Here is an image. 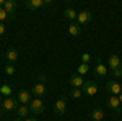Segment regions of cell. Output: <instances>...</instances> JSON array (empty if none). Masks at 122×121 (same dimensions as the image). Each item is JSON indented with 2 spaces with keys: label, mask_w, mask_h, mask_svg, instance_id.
<instances>
[{
  "label": "cell",
  "mask_w": 122,
  "mask_h": 121,
  "mask_svg": "<svg viewBox=\"0 0 122 121\" xmlns=\"http://www.w3.org/2000/svg\"><path fill=\"white\" fill-rule=\"evenodd\" d=\"M2 102H3V98H2V97H0V105H2Z\"/></svg>",
  "instance_id": "obj_33"
},
{
  "label": "cell",
  "mask_w": 122,
  "mask_h": 121,
  "mask_svg": "<svg viewBox=\"0 0 122 121\" xmlns=\"http://www.w3.org/2000/svg\"><path fill=\"white\" fill-rule=\"evenodd\" d=\"M16 108H18V100L13 98V97H8V98H5L2 102V105H0V116L7 115L8 111H13Z\"/></svg>",
  "instance_id": "obj_1"
},
{
  "label": "cell",
  "mask_w": 122,
  "mask_h": 121,
  "mask_svg": "<svg viewBox=\"0 0 122 121\" xmlns=\"http://www.w3.org/2000/svg\"><path fill=\"white\" fill-rule=\"evenodd\" d=\"M122 67V59L117 54H111L109 56V69L116 70V69H121Z\"/></svg>",
  "instance_id": "obj_11"
},
{
  "label": "cell",
  "mask_w": 122,
  "mask_h": 121,
  "mask_svg": "<svg viewBox=\"0 0 122 121\" xmlns=\"http://www.w3.org/2000/svg\"><path fill=\"white\" fill-rule=\"evenodd\" d=\"M68 82H70V85H72L73 88H80V87H83V84H85L83 77L78 75V74H72L70 79H68Z\"/></svg>",
  "instance_id": "obj_12"
},
{
  "label": "cell",
  "mask_w": 122,
  "mask_h": 121,
  "mask_svg": "<svg viewBox=\"0 0 122 121\" xmlns=\"http://www.w3.org/2000/svg\"><path fill=\"white\" fill-rule=\"evenodd\" d=\"M121 70H122V67H121Z\"/></svg>",
  "instance_id": "obj_34"
},
{
  "label": "cell",
  "mask_w": 122,
  "mask_h": 121,
  "mask_svg": "<svg viewBox=\"0 0 122 121\" xmlns=\"http://www.w3.org/2000/svg\"><path fill=\"white\" fill-rule=\"evenodd\" d=\"M5 74H7V75H13V74H15V67H13L11 64L5 65Z\"/></svg>",
  "instance_id": "obj_24"
},
{
  "label": "cell",
  "mask_w": 122,
  "mask_h": 121,
  "mask_svg": "<svg viewBox=\"0 0 122 121\" xmlns=\"http://www.w3.org/2000/svg\"><path fill=\"white\" fill-rule=\"evenodd\" d=\"M106 90L111 93V95H116V97H119V95L122 93V84L116 82V80H109V82L106 84Z\"/></svg>",
  "instance_id": "obj_5"
},
{
  "label": "cell",
  "mask_w": 122,
  "mask_h": 121,
  "mask_svg": "<svg viewBox=\"0 0 122 121\" xmlns=\"http://www.w3.org/2000/svg\"><path fill=\"white\" fill-rule=\"evenodd\" d=\"M76 15H78V13H76L73 8H65V10H64V17H65L67 20H70V21L76 20Z\"/></svg>",
  "instance_id": "obj_20"
},
{
  "label": "cell",
  "mask_w": 122,
  "mask_h": 121,
  "mask_svg": "<svg viewBox=\"0 0 122 121\" xmlns=\"http://www.w3.org/2000/svg\"><path fill=\"white\" fill-rule=\"evenodd\" d=\"M88 70H90V65H88V64H80V65H78V72H76V74L83 77L85 74H88Z\"/></svg>",
  "instance_id": "obj_21"
},
{
  "label": "cell",
  "mask_w": 122,
  "mask_h": 121,
  "mask_svg": "<svg viewBox=\"0 0 122 121\" xmlns=\"http://www.w3.org/2000/svg\"><path fill=\"white\" fill-rule=\"evenodd\" d=\"M31 93H34L38 98H41V97H44L47 93V87L46 84H36L34 87H33V90H31Z\"/></svg>",
  "instance_id": "obj_14"
},
{
  "label": "cell",
  "mask_w": 122,
  "mask_h": 121,
  "mask_svg": "<svg viewBox=\"0 0 122 121\" xmlns=\"http://www.w3.org/2000/svg\"><path fill=\"white\" fill-rule=\"evenodd\" d=\"M106 105H107V108L112 110L114 113H117V115H121V113H122V106H121V102H119V97H116V95H109V97L106 98Z\"/></svg>",
  "instance_id": "obj_2"
},
{
  "label": "cell",
  "mask_w": 122,
  "mask_h": 121,
  "mask_svg": "<svg viewBox=\"0 0 122 121\" xmlns=\"http://www.w3.org/2000/svg\"><path fill=\"white\" fill-rule=\"evenodd\" d=\"M16 100H18L21 105H29V103H31V92L26 90V88H21V90L18 92Z\"/></svg>",
  "instance_id": "obj_10"
},
{
  "label": "cell",
  "mask_w": 122,
  "mask_h": 121,
  "mask_svg": "<svg viewBox=\"0 0 122 121\" xmlns=\"http://www.w3.org/2000/svg\"><path fill=\"white\" fill-rule=\"evenodd\" d=\"M96 62H98V65L94 67V72H93L94 77H96V79H106V75H107V67L103 64V59L98 57Z\"/></svg>",
  "instance_id": "obj_3"
},
{
  "label": "cell",
  "mask_w": 122,
  "mask_h": 121,
  "mask_svg": "<svg viewBox=\"0 0 122 121\" xmlns=\"http://www.w3.org/2000/svg\"><path fill=\"white\" fill-rule=\"evenodd\" d=\"M11 93H13V90H11V87L7 84L0 85V95H3L5 98H8V97H11Z\"/></svg>",
  "instance_id": "obj_19"
},
{
  "label": "cell",
  "mask_w": 122,
  "mask_h": 121,
  "mask_svg": "<svg viewBox=\"0 0 122 121\" xmlns=\"http://www.w3.org/2000/svg\"><path fill=\"white\" fill-rule=\"evenodd\" d=\"M18 57H20V56H18V51H16L15 47H10L8 51L5 52V59L8 61L10 64H15V62L18 61Z\"/></svg>",
  "instance_id": "obj_15"
},
{
  "label": "cell",
  "mask_w": 122,
  "mask_h": 121,
  "mask_svg": "<svg viewBox=\"0 0 122 121\" xmlns=\"http://www.w3.org/2000/svg\"><path fill=\"white\" fill-rule=\"evenodd\" d=\"M25 5H26V8L29 10H36V8H41V7H47V5H51V2L49 0H26L25 2Z\"/></svg>",
  "instance_id": "obj_9"
},
{
  "label": "cell",
  "mask_w": 122,
  "mask_h": 121,
  "mask_svg": "<svg viewBox=\"0 0 122 121\" xmlns=\"http://www.w3.org/2000/svg\"><path fill=\"white\" fill-rule=\"evenodd\" d=\"M90 61H91V56H90L88 52H83V54H81V64H88Z\"/></svg>",
  "instance_id": "obj_25"
},
{
  "label": "cell",
  "mask_w": 122,
  "mask_h": 121,
  "mask_svg": "<svg viewBox=\"0 0 122 121\" xmlns=\"http://www.w3.org/2000/svg\"><path fill=\"white\" fill-rule=\"evenodd\" d=\"M31 113H34V115H41V113L44 111V103L41 98H34V100H31V103L28 105Z\"/></svg>",
  "instance_id": "obj_6"
},
{
  "label": "cell",
  "mask_w": 122,
  "mask_h": 121,
  "mask_svg": "<svg viewBox=\"0 0 122 121\" xmlns=\"http://www.w3.org/2000/svg\"><path fill=\"white\" fill-rule=\"evenodd\" d=\"M3 8H5V12L10 15V18H11V20L15 18V13H16V2H13V0H7L5 5H3Z\"/></svg>",
  "instance_id": "obj_13"
},
{
  "label": "cell",
  "mask_w": 122,
  "mask_h": 121,
  "mask_svg": "<svg viewBox=\"0 0 122 121\" xmlns=\"http://www.w3.org/2000/svg\"><path fill=\"white\" fill-rule=\"evenodd\" d=\"M5 35V23H0V38Z\"/></svg>",
  "instance_id": "obj_28"
},
{
  "label": "cell",
  "mask_w": 122,
  "mask_h": 121,
  "mask_svg": "<svg viewBox=\"0 0 122 121\" xmlns=\"http://www.w3.org/2000/svg\"><path fill=\"white\" fill-rule=\"evenodd\" d=\"M29 113H31V110H29V106L28 105H20L18 108H16V116L18 118H28L29 116Z\"/></svg>",
  "instance_id": "obj_16"
},
{
  "label": "cell",
  "mask_w": 122,
  "mask_h": 121,
  "mask_svg": "<svg viewBox=\"0 0 122 121\" xmlns=\"http://www.w3.org/2000/svg\"><path fill=\"white\" fill-rule=\"evenodd\" d=\"M91 120L93 121H103L104 120V111L101 108H94L91 110Z\"/></svg>",
  "instance_id": "obj_18"
},
{
  "label": "cell",
  "mask_w": 122,
  "mask_h": 121,
  "mask_svg": "<svg viewBox=\"0 0 122 121\" xmlns=\"http://www.w3.org/2000/svg\"><path fill=\"white\" fill-rule=\"evenodd\" d=\"M5 20H11V18H10L8 13L5 12V8H3V7H0V23H3Z\"/></svg>",
  "instance_id": "obj_23"
},
{
  "label": "cell",
  "mask_w": 122,
  "mask_h": 121,
  "mask_svg": "<svg viewBox=\"0 0 122 121\" xmlns=\"http://www.w3.org/2000/svg\"><path fill=\"white\" fill-rule=\"evenodd\" d=\"M81 90H83L85 95H96V92H98V85H96V82H93V80H85L83 87H81Z\"/></svg>",
  "instance_id": "obj_7"
},
{
  "label": "cell",
  "mask_w": 122,
  "mask_h": 121,
  "mask_svg": "<svg viewBox=\"0 0 122 121\" xmlns=\"http://www.w3.org/2000/svg\"><path fill=\"white\" fill-rule=\"evenodd\" d=\"M13 121H23V118H18V116H16V118H15Z\"/></svg>",
  "instance_id": "obj_30"
},
{
  "label": "cell",
  "mask_w": 122,
  "mask_h": 121,
  "mask_svg": "<svg viewBox=\"0 0 122 121\" xmlns=\"http://www.w3.org/2000/svg\"><path fill=\"white\" fill-rule=\"evenodd\" d=\"M65 111H67V98L62 97L60 100H57L54 103V113L59 115V116H62V115H65Z\"/></svg>",
  "instance_id": "obj_8"
},
{
  "label": "cell",
  "mask_w": 122,
  "mask_h": 121,
  "mask_svg": "<svg viewBox=\"0 0 122 121\" xmlns=\"http://www.w3.org/2000/svg\"><path fill=\"white\" fill-rule=\"evenodd\" d=\"M112 74H114V77L119 79V77H122V70H121V69H116V70H112Z\"/></svg>",
  "instance_id": "obj_26"
},
{
  "label": "cell",
  "mask_w": 122,
  "mask_h": 121,
  "mask_svg": "<svg viewBox=\"0 0 122 121\" xmlns=\"http://www.w3.org/2000/svg\"><path fill=\"white\" fill-rule=\"evenodd\" d=\"M23 121H36L34 118H26V120H23Z\"/></svg>",
  "instance_id": "obj_29"
},
{
  "label": "cell",
  "mask_w": 122,
  "mask_h": 121,
  "mask_svg": "<svg viewBox=\"0 0 122 121\" xmlns=\"http://www.w3.org/2000/svg\"><path fill=\"white\" fill-rule=\"evenodd\" d=\"M93 18V13L90 12V10H81L78 15H76V23L80 25V26H85V25H88L90 21Z\"/></svg>",
  "instance_id": "obj_4"
},
{
  "label": "cell",
  "mask_w": 122,
  "mask_h": 121,
  "mask_svg": "<svg viewBox=\"0 0 122 121\" xmlns=\"http://www.w3.org/2000/svg\"><path fill=\"white\" fill-rule=\"evenodd\" d=\"M46 82H47V77L41 74V75H39V84H46Z\"/></svg>",
  "instance_id": "obj_27"
},
{
  "label": "cell",
  "mask_w": 122,
  "mask_h": 121,
  "mask_svg": "<svg viewBox=\"0 0 122 121\" xmlns=\"http://www.w3.org/2000/svg\"><path fill=\"white\" fill-rule=\"evenodd\" d=\"M80 31H81V26H80L78 23H70V26H68V33H70V36L78 38V36H80Z\"/></svg>",
  "instance_id": "obj_17"
},
{
  "label": "cell",
  "mask_w": 122,
  "mask_h": 121,
  "mask_svg": "<svg viewBox=\"0 0 122 121\" xmlns=\"http://www.w3.org/2000/svg\"><path fill=\"white\" fill-rule=\"evenodd\" d=\"M3 5H5V2H3V0H0V7H3Z\"/></svg>",
  "instance_id": "obj_31"
},
{
  "label": "cell",
  "mask_w": 122,
  "mask_h": 121,
  "mask_svg": "<svg viewBox=\"0 0 122 121\" xmlns=\"http://www.w3.org/2000/svg\"><path fill=\"white\" fill-rule=\"evenodd\" d=\"M81 95H83V90L81 88H72L70 90V97L72 98H80Z\"/></svg>",
  "instance_id": "obj_22"
},
{
  "label": "cell",
  "mask_w": 122,
  "mask_h": 121,
  "mask_svg": "<svg viewBox=\"0 0 122 121\" xmlns=\"http://www.w3.org/2000/svg\"><path fill=\"white\" fill-rule=\"evenodd\" d=\"M119 102H121V105H122V93L119 95Z\"/></svg>",
  "instance_id": "obj_32"
}]
</instances>
